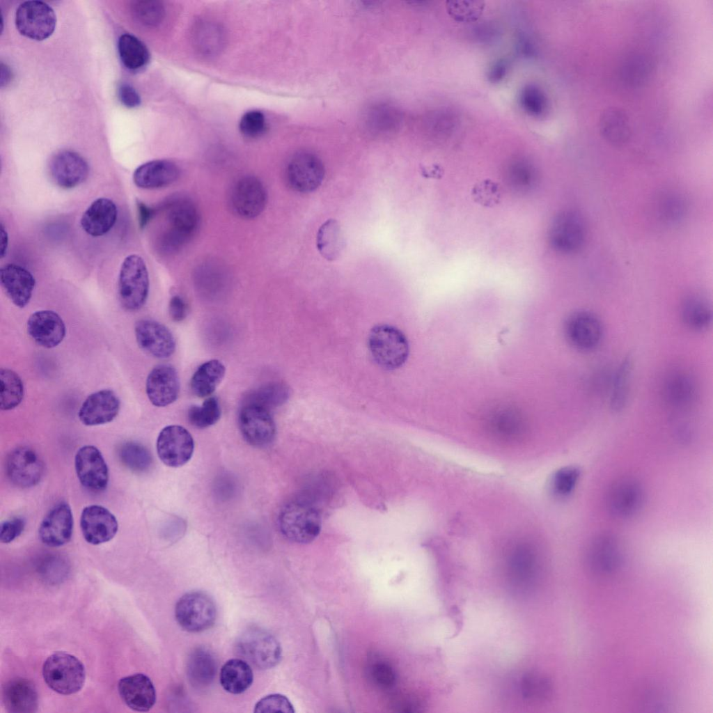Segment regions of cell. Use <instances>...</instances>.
<instances>
[{"instance_id":"cell-1","label":"cell","mask_w":713,"mask_h":713,"mask_svg":"<svg viewBox=\"0 0 713 713\" xmlns=\"http://www.w3.org/2000/svg\"><path fill=\"white\" fill-rule=\"evenodd\" d=\"M162 210L164 227L159 236V248L166 254H175L196 233L200 225L198 210L192 200L182 195L167 199Z\"/></svg>"},{"instance_id":"cell-2","label":"cell","mask_w":713,"mask_h":713,"mask_svg":"<svg viewBox=\"0 0 713 713\" xmlns=\"http://www.w3.org/2000/svg\"><path fill=\"white\" fill-rule=\"evenodd\" d=\"M278 524L281 533L297 543H308L319 534L321 517L317 508L305 499H295L281 509Z\"/></svg>"},{"instance_id":"cell-3","label":"cell","mask_w":713,"mask_h":713,"mask_svg":"<svg viewBox=\"0 0 713 713\" xmlns=\"http://www.w3.org/2000/svg\"><path fill=\"white\" fill-rule=\"evenodd\" d=\"M45 683L63 695L75 694L83 687L86 671L83 664L74 655L56 652L49 656L42 666Z\"/></svg>"},{"instance_id":"cell-4","label":"cell","mask_w":713,"mask_h":713,"mask_svg":"<svg viewBox=\"0 0 713 713\" xmlns=\"http://www.w3.org/2000/svg\"><path fill=\"white\" fill-rule=\"evenodd\" d=\"M368 348L375 363L386 370L402 366L409 354V344L404 334L389 324H378L371 329Z\"/></svg>"},{"instance_id":"cell-5","label":"cell","mask_w":713,"mask_h":713,"mask_svg":"<svg viewBox=\"0 0 713 713\" xmlns=\"http://www.w3.org/2000/svg\"><path fill=\"white\" fill-rule=\"evenodd\" d=\"M149 275L143 259L136 254L127 256L121 264L118 282L121 305L127 311L140 309L149 292Z\"/></svg>"},{"instance_id":"cell-6","label":"cell","mask_w":713,"mask_h":713,"mask_svg":"<svg viewBox=\"0 0 713 713\" xmlns=\"http://www.w3.org/2000/svg\"><path fill=\"white\" fill-rule=\"evenodd\" d=\"M237 654L249 664L260 669L275 666L281 659V648L276 638L260 628L242 633L235 645Z\"/></svg>"},{"instance_id":"cell-7","label":"cell","mask_w":713,"mask_h":713,"mask_svg":"<svg viewBox=\"0 0 713 713\" xmlns=\"http://www.w3.org/2000/svg\"><path fill=\"white\" fill-rule=\"evenodd\" d=\"M216 616L213 600L202 592L185 594L178 600L175 608L178 623L190 632H200L209 629L214 624Z\"/></svg>"},{"instance_id":"cell-8","label":"cell","mask_w":713,"mask_h":713,"mask_svg":"<svg viewBox=\"0 0 713 713\" xmlns=\"http://www.w3.org/2000/svg\"><path fill=\"white\" fill-rule=\"evenodd\" d=\"M17 31L24 36L35 40H43L54 31L56 17L47 3L31 0L22 3L15 17Z\"/></svg>"},{"instance_id":"cell-9","label":"cell","mask_w":713,"mask_h":713,"mask_svg":"<svg viewBox=\"0 0 713 713\" xmlns=\"http://www.w3.org/2000/svg\"><path fill=\"white\" fill-rule=\"evenodd\" d=\"M267 191L263 182L254 175H244L232 185L229 205L232 211L244 219H254L265 210Z\"/></svg>"},{"instance_id":"cell-10","label":"cell","mask_w":713,"mask_h":713,"mask_svg":"<svg viewBox=\"0 0 713 713\" xmlns=\"http://www.w3.org/2000/svg\"><path fill=\"white\" fill-rule=\"evenodd\" d=\"M285 177L288 186L301 193L313 191L322 184L324 167L321 159L309 152H299L288 161Z\"/></svg>"},{"instance_id":"cell-11","label":"cell","mask_w":713,"mask_h":713,"mask_svg":"<svg viewBox=\"0 0 713 713\" xmlns=\"http://www.w3.org/2000/svg\"><path fill=\"white\" fill-rule=\"evenodd\" d=\"M239 428L244 440L263 447L274 439L276 425L270 410L253 403H243L239 414Z\"/></svg>"},{"instance_id":"cell-12","label":"cell","mask_w":713,"mask_h":713,"mask_svg":"<svg viewBox=\"0 0 713 713\" xmlns=\"http://www.w3.org/2000/svg\"><path fill=\"white\" fill-rule=\"evenodd\" d=\"M194 442L189 432L178 425L164 428L157 439V452L161 461L171 467H179L191 457Z\"/></svg>"},{"instance_id":"cell-13","label":"cell","mask_w":713,"mask_h":713,"mask_svg":"<svg viewBox=\"0 0 713 713\" xmlns=\"http://www.w3.org/2000/svg\"><path fill=\"white\" fill-rule=\"evenodd\" d=\"M6 472L15 485L22 488L31 487L40 481L44 473V464L33 449L21 446L8 454Z\"/></svg>"},{"instance_id":"cell-14","label":"cell","mask_w":713,"mask_h":713,"mask_svg":"<svg viewBox=\"0 0 713 713\" xmlns=\"http://www.w3.org/2000/svg\"><path fill=\"white\" fill-rule=\"evenodd\" d=\"M75 470L79 482L89 491L104 490L109 483V469L99 449L92 445L81 447L75 457Z\"/></svg>"},{"instance_id":"cell-15","label":"cell","mask_w":713,"mask_h":713,"mask_svg":"<svg viewBox=\"0 0 713 713\" xmlns=\"http://www.w3.org/2000/svg\"><path fill=\"white\" fill-rule=\"evenodd\" d=\"M49 171L56 185L63 189H72L86 180L89 174V166L86 159L79 153L63 150L52 157Z\"/></svg>"},{"instance_id":"cell-16","label":"cell","mask_w":713,"mask_h":713,"mask_svg":"<svg viewBox=\"0 0 713 713\" xmlns=\"http://www.w3.org/2000/svg\"><path fill=\"white\" fill-rule=\"evenodd\" d=\"M643 501V489L640 483L632 478L618 480L611 485L606 496L609 512L618 519H627L636 515Z\"/></svg>"},{"instance_id":"cell-17","label":"cell","mask_w":713,"mask_h":713,"mask_svg":"<svg viewBox=\"0 0 713 713\" xmlns=\"http://www.w3.org/2000/svg\"><path fill=\"white\" fill-rule=\"evenodd\" d=\"M134 333L139 346L155 358L166 359L175 352V342L172 333L157 321L139 320L135 324Z\"/></svg>"},{"instance_id":"cell-18","label":"cell","mask_w":713,"mask_h":713,"mask_svg":"<svg viewBox=\"0 0 713 713\" xmlns=\"http://www.w3.org/2000/svg\"><path fill=\"white\" fill-rule=\"evenodd\" d=\"M586 230L583 218L576 212L565 211L554 219L550 231L554 247L563 253H573L583 245Z\"/></svg>"},{"instance_id":"cell-19","label":"cell","mask_w":713,"mask_h":713,"mask_svg":"<svg viewBox=\"0 0 713 713\" xmlns=\"http://www.w3.org/2000/svg\"><path fill=\"white\" fill-rule=\"evenodd\" d=\"M73 516L70 506L61 501L54 505L42 520L38 536L40 541L51 547L68 543L72 537Z\"/></svg>"},{"instance_id":"cell-20","label":"cell","mask_w":713,"mask_h":713,"mask_svg":"<svg viewBox=\"0 0 713 713\" xmlns=\"http://www.w3.org/2000/svg\"><path fill=\"white\" fill-rule=\"evenodd\" d=\"M80 527L84 540L89 544L97 545L109 542L116 535L118 524L108 509L99 505H91L81 512Z\"/></svg>"},{"instance_id":"cell-21","label":"cell","mask_w":713,"mask_h":713,"mask_svg":"<svg viewBox=\"0 0 713 713\" xmlns=\"http://www.w3.org/2000/svg\"><path fill=\"white\" fill-rule=\"evenodd\" d=\"M565 333L567 339L574 347L581 350H590L600 343L602 336V327L595 314L579 311L567 319Z\"/></svg>"},{"instance_id":"cell-22","label":"cell","mask_w":713,"mask_h":713,"mask_svg":"<svg viewBox=\"0 0 713 713\" xmlns=\"http://www.w3.org/2000/svg\"><path fill=\"white\" fill-rule=\"evenodd\" d=\"M147 396L156 407H166L174 402L180 393V379L176 369L169 364L155 366L147 377Z\"/></svg>"},{"instance_id":"cell-23","label":"cell","mask_w":713,"mask_h":713,"mask_svg":"<svg viewBox=\"0 0 713 713\" xmlns=\"http://www.w3.org/2000/svg\"><path fill=\"white\" fill-rule=\"evenodd\" d=\"M120 406V400L113 391L100 390L86 398L79 410L78 417L87 426L103 425L116 417Z\"/></svg>"},{"instance_id":"cell-24","label":"cell","mask_w":713,"mask_h":713,"mask_svg":"<svg viewBox=\"0 0 713 713\" xmlns=\"http://www.w3.org/2000/svg\"><path fill=\"white\" fill-rule=\"evenodd\" d=\"M27 332L40 346L52 348L59 345L65 336V325L60 315L50 310L32 313L26 324Z\"/></svg>"},{"instance_id":"cell-25","label":"cell","mask_w":713,"mask_h":713,"mask_svg":"<svg viewBox=\"0 0 713 713\" xmlns=\"http://www.w3.org/2000/svg\"><path fill=\"white\" fill-rule=\"evenodd\" d=\"M122 700L136 712H148L156 701V691L151 680L143 673L121 678L118 685Z\"/></svg>"},{"instance_id":"cell-26","label":"cell","mask_w":713,"mask_h":713,"mask_svg":"<svg viewBox=\"0 0 713 713\" xmlns=\"http://www.w3.org/2000/svg\"><path fill=\"white\" fill-rule=\"evenodd\" d=\"M1 285L11 301L24 308L29 302L36 285L33 274L16 264H6L0 269Z\"/></svg>"},{"instance_id":"cell-27","label":"cell","mask_w":713,"mask_h":713,"mask_svg":"<svg viewBox=\"0 0 713 713\" xmlns=\"http://www.w3.org/2000/svg\"><path fill=\"white\" fill-rule=\"evenodd\" d=\"M180 175L178 166L167 159H155L138 166L133 173V182L141 189H154L167 187Z\"/></svg>"},{"instance_id":"cell-28","label":"cell","mask_w":713,"mask_h":713,"mask_svg":"<svg viewBox=\"0 0 713 713\" xmlns=\"http://www.w3.org/2000/svg\"><path fill=\"white\" fill-rule=\"evenodd\" d=\"M587 558L594 571L604 574L613 572L621 561V549L618 539L609 533L596 536L589 545Z\"/></svg>"},{"instance_id":"cell-29","label":"cell","mask_w":713,"mask_h":713,"mask_svg":"<svg viewBox=\"0 0 713 713\" xmlns=\"http://www.w3.org/2000/svg\"><path fill=\"white\" fill-rule=\"evenodd\" d=\"M117 217L118 209L114 202L107 198H98L83 213L80 223L88 235L100 237L110 231Z\"/></svg>"},{"instance_id":"cell-30","label":"cell","mask_w":713,"mask_h":713,"mask_svg":"<svg viewBox=\"0 0 713 713\" xmlns=\"http://www.w3.org/2000/svg\"><path fill=\"white\" fill-rule=\"evenodd\" d=\"M3 701L9 712H34L38 701L36 689L26 679L11 680L3 687Z\"/></svg>"},{"instance_id":"cell-31","label":"cell","mask_w":713,"mask_h":713,"mask_svg":"<svg viewBox=\"0 0 713 713\" xmlns=\"http://www.w3.org/2000/svg\"><path fill=\"white\" fill-rule=\"evenodd\" d=\"M663 395L669 405L678 409L686 408L695 400V383L687 373L673 372L664 380Z\"/></svg>"},{"instance_id":"cell-32","label":"cell","mask_w":713,"mask_h":713,"mask_svg":"<svg viewBox=\"0 0 713 713\" xmlns=\"http://www.w3.org/2000/svg\"><path fill=\"white\" fill-rule=\"evenodd\" d=\"M487 430L496 439L512 443L525 437L526 424L517 413L501 411L492 415L487 421Z\"/></svg>"},{"instance_id":"cell-33","label":"cell","mask_w":713,"mask_h":713,"mask_svg":"<svg viewBox=\"0 0 713 713\" xmlns=\"http://www.w3.org/2000/svg\"><path fill=\"white\" fill-rule=\"evenodd\" d=\"M253 680L252 669L242 659H232L221 667L220 683L225 691L233 694L244 692Z\"/></svg>"},{"instance_id":"cell-34","label":"cell","mask_w":713,"mask_h":713,"mask_svg":"<svg viewBox=\"0 0 713 713\" xmlns=\"http://www.w3.org/2000/svg\"><path fill=\"white\" fill-rule=\"evenodd\" d=\"M226 373L224 365L217 359H212L201 364L195 371L190 381L191 390L199 398L212 395L221 383Z\"/></svg>"},{"instance_id":"cell-35","label":"cell","mask_w":713,"mask_h":713,"mask_svg":"<svg viewBox=\"0 0 713 713\" xmlns=\"http://www.w3.org/2000/svg\"><path fill=\"white\" fill-rule=\"evenodd\" d=\"M217 672V663L207 650L197 648L189 657L187 675L191 684L198 688L210 685Z\"/></svg>"},{"instance_id":"cell-36","label":"cell","mask_w":713,"mask_h":713,"mask_svg":"<svg viewBox=\"0 0 713 713\" xmlns=\"http://www.w3.org/2000/svg\"><path fill=\"white\" fill-rule=\"evenodd\" d=\"M316 246L327 260L334 261L340 257L345 247V240L340 224L336 219H327L319 228Z\"/></svg>"},{"instance_id":"cell-37","label":"cell","mask_w":713,"mask_h":713,"mask_svg":"<svg viewBox=\"0 0 713 713\" xmlns=\"http://www.w3.org/2000/svg\"><path fill=\"white\" fill-rule=\"evenodd\" d=\"M118 50L121 62L129 70H140L149 62L150 53L147 47L133 35H121L118 42Z\"/></svg>"},{"instance_id":"cell-38","label":"cell","mask_w":713,"mask_h":713,"mask_svg":"<svg viewBox=\"0 0 713 713\" xmlns=\"http://www.w3.org/2000/svg\"><path fill=\"white\" fill-rule=\"evenodd\" d=\"M600 130L603 137L613 145H622L629 139L628 119L622 111L616 109H609L603 113Z\"/></svg>"},{"instance_id":"cell-39","label":"cell","mask_w":713,"mask_h":713,"mask_svg":"<svg viewBox=\"0 0 713 713\" xmlns=\"http://www.w3.org/2000/svg\"><path fill=\"white\" fill-rule=\"evenodd\" d=\"M682 318L690 329L701 331L708 327L712 320V309L707 301L698 296H690L682 305Z\"/></svg>"},{"instance_id":"cell-40","label":"cell","mask_w":713,"mask_h":713,"mask_svg":"<svg viewBox=\"0 0 713 713\" xmlns=\"http://www.w3.org/2000/svg\"><path fill=\"white\" fill-rule=\"evenodd\" d=\"M1 410L8 411L17 407L24 396V385L20 377L13 370L1 368L0 372Z\"/></svg>"},{"instance_id":"cell-41","label":"cell","mask_w":713,"mask_h":713,"mask_svg":"<svg viewBox=\"0 0 713 713\" xmlns=\"http://www.w3.org/2000/svg\"><path fill=\"white\" fill-rule=\"evenodd\" d=\"M632 370V359L627 356L621 361L614 377L610 406L615 412L622 410L627 402Z\"/></svg>"},{"instance_id":"cell-42","label":"cell","mask_w":713,"mask_h":713,"mask_svg":"<svg viewBox=\"0 0 713 713\" xmlns=\"http://www.w3.org/2000/svg\"><path fill=\"white\" fill-rule=\"evenodd\" d=\"M118 457L122 464L134 473H143L149 469L152 459L149 450L142 444L127 441L118 449Z\"/></svg>"},{"instance_id":"cell-43","label":"cell","mask_w":713,"mask_h":713,"mask_svg":"<svg viewBox=\"0 0 713 713\" xmlns=\"http://www.w3.org/2000/svg\"><path fill=\"white\" fill-rule=\"evenodd\" d=\"M289 396V389L283 383L274 382L253 391L244 403H253L270 410L283 404Z\"/></svg>"},{"instance_id":"cell-44","label":"cell","mask_w":713,"mask_h":713,"mask_svg":"<svg viewBox=\"0 0 713 713\" xmlns=\"http://www.w3.org/2000/svg\"><path fill=\"white\" fill-rule=\"evenodd\" d=\"M221 416V407L215 397L207 398L201 406H191L187 412L189 422L197 428L215 424Z\"/></svg>"},{"instance_id":"cell-45","label":"cell","mask_w":713,"mask_h":713,"mask_svg":"<svg viewBox=\"0 0 713 713\" xmlns=\"http://www.w3.org/2000/svg\"><path fill=\"white\" fill-rule=\"evenodd\" d=\"M485 2L479 0H451L446 2L448 14L458 22H473L482 15Z\"/></svg>"},{"instance_id":"cell-46","label":"cell","mask_w":713,"mask_h":713,"mask_svg":"<svg viewBox=\"0 0 713 713\" xmlns=\"http://www.w3.org/2000/svg\"><path fill=\"white\" fill-rule=\"evenodd\" d=\"M131 12L139 24L153 26L161 22L164 10L161 2L157 1H134L131 4Z\"/></svg>"},{"instance_id":"cell-47","label":"cell","mask_w":713,"mask_h":713,"mask_svg":"<svg viewBox=\"0 0 713 713\" xmlns=\"http://www.w3.org/2000/svg\"><path fill=\"white\" fill-rule=\"evenodd\" d=\"M580 477V470L574 466L561 468L555 472L551 483L554 494L560 497L570 494L576 487Z\"/></svg>"},{"instance_id":"cell-48","label":"cell","mask_w":713,"mask_h":713,"mask_svg":"<svg viewBox=\"0 0 713 713\" xmlns=\"http://www.w3.org/2000/svg\"><path fill=\"white\" fill-rule=\"evenodd\" d=\"M501 189L498 183L491 179H484L474 185L471 196L473 201L487 207H492L500 202Z\"/></svg>"},{"instance_id":"cell-49","label":"cell","mask_w":713,"mask_h":713,"mask_svg":"<svg viewBox=\"0 0 713 713\" xmlns=\"http://www.w3.org/2000/svg\"><path fill=\"white\" fill-rule=\"evenodd\" d=\"M239 127L241 133L245 136L258 137L264 133L266 129L265 116L260 111H249L242 116Z\"/></svg>"},{"instance_id":"cell-50","label":"cell","mask_w":713,"mask_h":713,"mask_svg":"<svg viewBox=\"0 0 713 713\" xmlns=\"http://www.w3.org/2000/svg\"><path fill=\"white\" fill-rule=\"evenodd\" d=\"M254 712H295L292 705L285 696L275 694L261 698L255 705Z\"/></svg>"},{"instance_id":"cell-51","label":"cell","mask_w":713,"mask_h":713,"mask_svg":"<svg viewBox=\"0 0 713 713\" xmlns=\"http://www.w3.org/2000/svg\"><path fill=\"white\" fill-rule=\"evenodd\" d=\"M371 675L374 682L382 688H389L395 680L393 668L385 662H377L371 668Z\"/></svg>"},{"instance_id":"cell-52","label":"cell","mask_w":713,"mask_h":713,"mask_svg":"<svg viewBox=\"0 0 713 713\" xmlns=\"http://www.w3.org/2000/svg\"><path fill=\"white\" fill-rule=\"evenodd\" d=\"M25 526L22 518L14 517L3 522L1 525L0 540L3 543H9L21 535Z\"/></svg>"},{"instance_id":"cell-53","label":"cell","mask_w":713,"mask_h":713,"mask_svg":"<svg viewBox=\"0 0 713 713\" xmlns=\"http://www.w3.org/2000/svg\"><path fill=\"white\" fill-rule=\"evenodd\" d=\"M118 96L120 102L127 108H135L140 105L141 97L135 88L129 84L122 83L118 88Z\"/></svg>"},{"instance_id":"cell-54","label":"cell","mask_w":713,"mask_h":713,"mask_svg":"<svg viewBox=\"0 0 713 713\" xmlns=\"http://www.w3.org/2000/svg\"><path fill=\"white\" fill-rule=\"evenodd\" d=\"M169 311L173 321L180 322L187 316V304L180 296L174 295L170 299Z\"/></svg>"},{"instance_id":"cell-55","label":"cell","mask_w":713,"mask_h":713,"mask_svg":"<svg viewBox=\"0 0 713 713\" xmlns=\"http://www.w3.org/2000/svg\"><path fill=\"white\" fill-rule=\"evenodd\" d=\"M139 225L141 229L144 228L154 215V210L141 201H136Z\"/></svg>"},{"instance_id":"cell-56","label":"cell","mask_w":713,"mask_h":713,"mask_svg":"<svg viewBox=\"0 0 713 713\" xmlns=\"http://www.w3.org/2000/svg\"><path fill=\"white\" fill-rule=\"evenodd\" d=\"M524 102L526 107L533 112H538L542 109L543 100L536 91H529L524 95Z\"/></svg>"},{"instance_id":"cell-57","label":"cell","mask_w":713,"mask_h":713,"mask_svg":"<svg viewBox=\"0 0 713 713\" xmlns=\"http://www.w3.org/2000/svg\"><path fill=\"white\" fill-rule=\"evenodd\" d=\"M421 174L427 178L440 179L444 175V169L438 164L423 166Z\"/></svg>"},{"instance_id":"cell-58","label":"cell","mask_w":713,"mask_h":713,"mask_svg":"<svg viewBox=\"0 0 713 713\" xmlns=\"http://www.w3.org/2000/svg\"><path fill=\"white\" fill-rule=\"evenodd\" d=\"M8 235L7 230L3 224L1 222V258L6 256L8 251Z\"/></svg>"},{"instance_id":"cell-59","label":"cell","mask_w":713,"mask_h":713,"mask_svg":"<svg viewBox=\"0 0 713 713\" xmlns=\"http://www.w3.org/2000/svg\"><path fill=\"white\" fill-rule=\"evenodd\" d=\"M12 73L8 65L1 63V86L6 85L11 79Z\"/></svg>"}]
</instances>
